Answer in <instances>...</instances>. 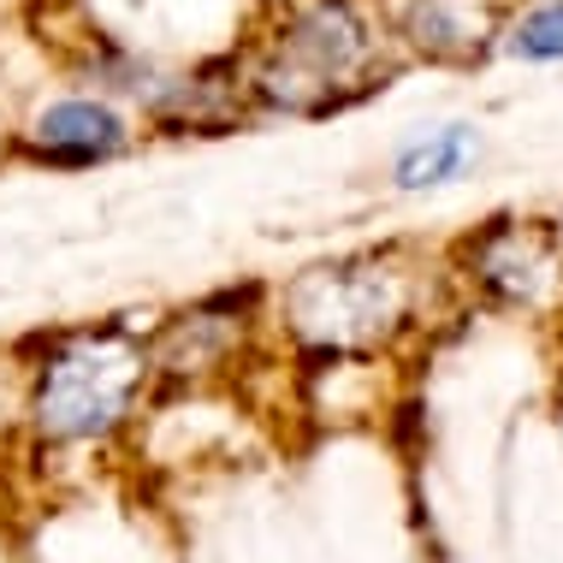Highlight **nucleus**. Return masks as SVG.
I'll list each match as a JSON object with an SVG mask.
<instances>
[{
  "mask_svg": "<svg viewBox=\"0 0 563 563\" xmlns=\"http://www.w3.org/2000/svg\"><path fill=\"white\" fill-rule=\"evenodd\" d=\"M475 155H481V131L456 119V125L416 131L409 143H398V155H391V178H398V190H433V185L463 178V166Z\"/></svg>",
  "mask_w": 563,
  "mask_h": 563,
  "instance_id": "7",
  "label": "nucleus"
},
{
  "mask_svg": "<svg viewBox=\"0 0 563 563\" xmlns=\"http://www.w3.org/2000/svg\"><path fill=\"white\" fill-rule=\"evenodd\" d=\"M131 143V119L108 96H59L30 119V155L54 166H96Z\"/></svg>",
  "mask_w": 563,
  "mask_h": 563,
  "instance_id": "5",
  "label": "nucleus"
},
{
  "mask_svg": "<svg viewBox=\"0 0 563 563\" xmlns=\"http://www.w3.org/2000/svg\"><path fill=\"white\" fill-rule=\"evenodd\" d=\"M505 48L516 59H534V66H552L563 59V0H540V7H528L522 19L510 24Z\"/></svg>",
  "mask_w": 563,
  "mask_h": 563,
  "instance_id": "9",
  "label": "nucleus"
},
{
  "mask_svg": "<svg viewBox=\"0 0 563 563\" xmlns=\"http://www.w3.org/2000/svg\"><path fill=\"white\" fill-rule=\"evenodd\" d=\"M238 332H243L238 297L196 302L190 314H178V321L161 332V350L148 356V368H166V374H202V368H214L225 350H232Z\"/></svg>",
  "mask_w": 563,
  "mask_h": 563,
  "instance_id": "6",
  "label": "nucleus"
},
{
  "mask_svg": "<svg viewBox=\"0 0 563 563\" xmlns=\"http://www.w3.org/2000/svg\"><path fill=\"white\" fill-rule=\"evenodd\" d=\"M374 54V36L350 0H314L279 30L255 96L285 113H332L344 101V84L362 78Z\"/></svg>",
  "mask_w": 563,
  "mask_h": 563,
  "instance_id": "2",
  "label": "nucleus"
},
{
  "mask_svg": "<svg viewBox=\"0 0 563 563\" xmlns=\"http://www.w3.org/2000/svg\"><path fill=\"white\" fill-rule=\"evenodd\" d=\"M404 309H409V291L386 262L309 267L285 291V321L309 344H327V350H350V344L379 339V332H391L404 321Z\"/></svg>",
  "mask_w": 563,
  "mask_h": 563,
  "instance_id": "3",
  "label": "nucleus"
},
{
  "mask_svg": "<svg viewBox=\"0 0 563 563\" xmlns=\"http://www.w3.org/2000/svg\"><path fill=\"white\" fill-rule=\"evenodd\" d=\"M148 379V350L125 327L101 332H66L48 344L30 386V421L54 445H84V439H108L131 416L136 391Z\"/></svg>",
  "mask_w": 563,
  "mask_h": 563,
  "instance_id": "1",
  "label": "nucleus"
},
{
  "mask_svg": "<svg viewBox=\"0 0 563 563\" xmlns=\"http://www.w3.org/2000/svg\"><path fill=\"white\" fill-rule=\"evenodd\" d=\"M468 267H475V279L486 285L493 297L505 302H522V309H540L545 297L558 291V243L540 232V225H493L475 250H468Z\"/></svg>",
  "mask_w": 563,
  "mask_h": 563,
  "instance_id": "4",
  "label": "nucleus"
},
{
  "mask_svg": "<svg viewBox=\"0 0 563 563\" xmlns=\"http://www.w3.org/2000/svg\"><path fill=\"white\" fill-rule=\"evenodd\" d=\"M486 30H493V19H486L481 0H409L404 7V36L433 59L475 54L486 42Z\"/></svg>",
  "mask_w": 563,
  "mask_h": 563,
  "instance_id": "8",
  "label": "nucleus"
}]
</instances>
